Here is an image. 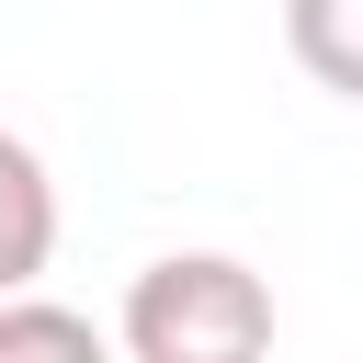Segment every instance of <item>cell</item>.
Wrapping results in <instances>:
<instances>
[{
    "label": "cell",
    "instance_id": "cell-4",
    "mask_svg": "<svg viewBox=\"0 0 363 363\" xmlns=\"http://www.w3.org/2000/svg\"><path fill=\"white\" fill-rule=\"evenodd\" d=\"M0 363H113V340L57 295H0Z\"/></svg>",
    "mask_w": 363,
    "mask_h": 363
},
{
    "label": "cell",
    "instance_id": "cell-3",
    "mask_svg": "<svg viewBox=\"0 0 363 363\" xmlns=\"http://www.w3.org/2000/svg\"><path fill=\"white\" fill-rule=\"evenodd\" d=\"M284 45L318 91L363 102V0H284Z\"/></svg>",
    "mask_w": 363,
    "mask_h": 363
},
{
    "label": "cell",
    "instance_id": "cell-2",
    "mask_svg": "<svg viewBox=\"0 0 363 363\" xmlns=\"http://www.w3.org/2000/svg\"><path fill=\"white\" fill-rule=\"evenodd\" d=\"M45 261H57V182H45V159L0 125V295H34Z\"/></svg>",
    "mask_w": 363,
    "mask_h": 363
},
{
    "label": "cell",
    "instance_id": "cell-1",
    "mask_svg": "<svg viewBox=\"0 0 363 363\" xmlns=\"http://www.w3.org/2000/svg\"><path fill=\"white\" fill-rule=\"evenodd\" d=\"M125 363H261L272 352V284L238 250H170L113 306Z\"/></svg>",
    "mask_w": 363,
    "mask_h": 363
}]
</instances>
